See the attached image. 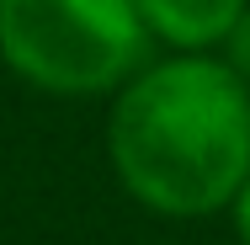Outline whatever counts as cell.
<instances>
[{"label":"cell","instance_id":"cell-4","mask_svg":"<svg viewBox=\"0 0 250 245\" xmlns=\"http://www.w3.org/2000/svg\"><path fill=\"white\" fill-rule=\"evenodd\" d=\"M229 69L245 80V91H250V5H245V16L234 22V32H229Z\"/></svg>","mask_w":250,"mask_h":245},{"label":"cell","instance_id":"cell-3","mask_svg":"<svg viewBox=\"0 0 250 245\" xmlns=\"http://www.w3.org/2000/svg\"><path fill=\"white\" fill-rule=\"evenodd\" d=\"M144 27L160 38L181 43V48H202L234 32V22L245 16V0H133Z\"/></svg>","mask_w":250,"mask_h":245},{"label":"cell","instance_id":"cell-2","mask_svg":"<svg viewBox=\"0 0 250 245\" xmlns=\"http://www.w3.org/2000/svg\"><path fill=\"white\" fill-rule=\"evenodd\" d=\"M0 53L43 91H106L139 64L144 16L133 0H0Z\"/></svg>","mask_w":250,"mask_h":245},{"label":"cell","instance_id":"cell-5","mask_svg":"<svg viewBox=\"0 0 250 245\" xmlns=\"http://www.w3.org/2000/svg\"><path fill=\"white\" fill-rule=\"evenodd\" d=\"M234 229H240V245H250V176H245V187L234 192Z\"/></svg>","mask_w":250,"mask_h":245},{"label":"cell","instance_id":"cell-1","mask_svg":"<svg viewBox=\"0 0 250 245\" xmlns=\"http://www.w3.org/2000/svg\"><path fill=\"white\" fill-rule=\"evenodd\" d=\"M112 165L160 213H213L250 176V91L229 64L170 59L112 107Z\"/></svg>","mask_w":250,"mask_h":245}]
</instances>
